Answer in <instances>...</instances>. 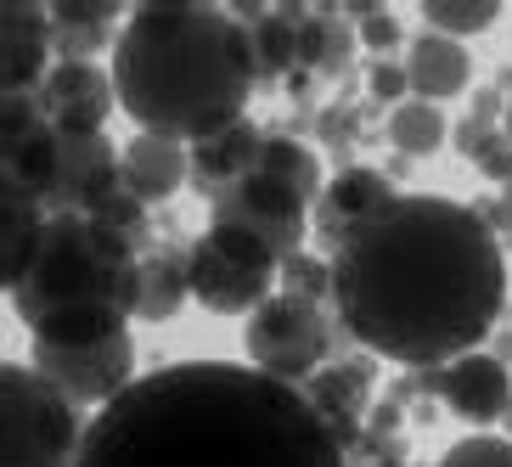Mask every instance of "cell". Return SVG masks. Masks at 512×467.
<instances>
[{
    "instance_id": "cell-1",
    "label": "cell",
    "mask_w": 512,
    "mask_h": 467,
    "mask_svg": "<svg viewBox=\"0 0 512 467\" xmlns=\"http://www.w3.org/2000/svg\"><path fill=\"white\" fill-rule=\"evenodd\" d=\"M344 338L406 372L451 366L507 316V254L473 203L400 192L332 259Z\"/></svg>"
},
{
    "instance_id": "cell-2",
    "label": "cell",
    "mask_w": 512,
    "mask_h": 467,
    "mask_svg": "<svg viewBox=\"0 0 512 467\" xmlns=\"http://www.w3.org/2000/svg\"><path fill=\"white\" fill-rule=\"evenodd\" d=\"M79 467H355L310 394L248 361L147 372L85 428Z\"/></svg>"
},
{
    "instance_id": "cell-3",
    "label": "cell",
    "mask_w": 512,
    "mask_h": 467,
    "mask_svg": "<svg viewBox=\"0 0 512 467\" xmlns=\"http://www.w3.org/2000/svg\"><path fill=\"white\" fill-rule=\"evenodd\" d=\"M113 85L141 136L197 147L248 119L254 40L231 6H136L113 46Z\"/></svg>"
},
{
    "instance_id": "cell-4",
    "label": "cell",
    "mask_w": 512,
    "mask_h": 467,
    "mask_svg": "<svg viewBox=\"0 0 512 467\" xmlns=\"http://www.w3.org/2000/svg\"><path fill=\"white\" fill-rule=\"evenodd\" d=\"M141 254L102 231L91 214H51L29 276L6 293L29 344H96L136 321Z\"/></svg>"
},
{
    "instance_id": "cell-5",
    "label": "cell",
    "mask_w": 512,
    "mask_h": 467,
    "mask_svg": "<svg viewBox=\"0 0 512 467\" xmlns=\"http://www.w3.org/2000/svg\"><path fill=\"white\" fill-rule=\"evenodd\" d=\"M85 428L74 400L29 361L0 366V467H79Z\"/></svg>"
},
{
    "instance_id": "cell-6",
    "label": "cell",
    "mask_w": 512,
    "mask_h": 467,
    "mask_svg": "<svg viewBox=\"0 0 512 467\" xmlns=\"http://www.w3.org/2000/svg\"><path fill=\"white\" fill-rule=\"evenodd\" d=\"M310 214L316 209H310L299 192H287L282 181L248 175V181H237L231 192H220L209 203V231L242 242V248H254L259 259H271L276 271H282L293 254H304Z\"/></svg>"
},
{
    "instance_id": "cell-7",
    "label": "cell",
    "mask_w": 512,
    "mask_h": 467,
    "mask_svg": "<svg viewBox=\"0 0 512 467\" xmlns=\"http://www.w3.org/2000/svg\"><path fill=\"white\" fill-rule=\"evenodd\" d=\"M242 349H248V366H259L265 377H282V383L304 389V383L332 361V316H327V304L276 293V299H265L254 316H248V327H242Z\"/></svg>"
},
{
    "instance_id": "cell-8",
    "label": "cell",
    "mask_w": 512,
    "mask_h": 467,
    "mask_svg": "<svg viewBox=\"0 0 512 467\" xmlns=\"http://www.w3.org/2000/svg\"><path fill=\"white\" fill-rule=\"evenodd\" d=\"M186 276H192V299L214 316H254L265 299L282 293V271L254 248L220 237L203 226V237L186 242Z\"/></svg>"
},
{
    "instance_id": "cell-9",
    "label": "cell",
    "mask_w": 512,
    "mask_h": 467,
    "mask_svg": "<svg viewBox=\"0 0 512 467\" xmlns=\"http://www.w3.org/2000/svg\"><path fill=\"white\" fill-rule=\"evenodd\" d=\"M29 366L46 383H57L74 406H96V411L141 383L130 332H113V338H96V344H29Z\"/></svg>"
},
{
    "instance_id": "cell-10",
    "label": "cell",
    "mask_w": 512,
    "mask_h": 467,
    "mask_svg": "<svg viewBox=\"0 0 512 467\" xmlns=\"http://www.w3.org/2000/svg\"><path fill=\"white\" fill-rule=\"evenodd\" d=\"M124 186V147L107 130H57V181H51V214H91L107 192Z\"/></svg>"
},
{
    "instance_id": "cell-11",
    "label": "cell",
    "mask_w": 512,
    "mask_h": 467,
    "mask_svg": "<svg viewBox=\"0 0 512 467\" xmlns=\"http://www.w3.org/2000/svg\"><path fill=\"white\" fill-rule=\"evenodd\" d=\"M394 181H389V169H372V164H349L338 169L327 181V192H321L316 214H310V237L327 248L332 259H338V248H344L355 231L372 220V214H383L394 203Z\"/></svg>"
},
{
    "instance_id": "cell-12",
    "label": "cell",
    "mask_w": 512,
    "mask_h": 467,
    "mask_svg": "<svg viewBox=\"0 0 512 467\" xmlns=\"http://www.w3.org/2000/svg\"><path fill=\"white\" fill-rule=\"evenodd\" d=\"M51 68H57L51 6H40V0H6L0 6V85L6 91H40Z\"/></svg>"
},
{
    "instance_id": "cell-13",
    "label": "cell",
    "mask_w": 512,
    "mask_h": 467,
    "mask_svg": "<svg viewBox=\"0 0 512 467\" xmlns=\"http://www.w3.org/2000/svg\"><path fill=\"white\" fill-rule=\"evenodd\" d=\"M439 406L451 411V417H462L467 428H490V422H507L512 411V366L501 361V355H484V349H473V355H462V361L439 366Z\"/></svg>"
},
{
    "instance_id": "cell-14",
    "label": "cell",
    "mask_w": 512,
    "mask_h": 467,
    "mask_svg": "<svg viewBox=\"0 0 512 467\" xmlns=\"http://www.w3.org/2000/svg\"><path fill=\"white\" fill-rule=\"evenodd\" d=\"M40 102L51 130H107V119L119 113V85H113V68L57 62L40 85Z\"/></svg>"
},
{
    "instance_id": "cell-15",
    "label": "cell",
    "mask_w": 512,
    "mask_h": 467,
    "mask_svg": "<svg viewBox=\"0 0 512 467\" xmlns=\"http://www.w3.org/2000/svg\"><path fill=\"white\" fill-rule=\"evenodd\" d=\"M372 361H327L310 383H304V394H310V406L327 417V428L338 434V445L349 451V462H355V451H361L366 439V417H372Z\"/></svg>"
},
{
    "instance_id": "cell-16",
    "label": "cell",
    "mask_w": 512,
    "mask_h": 467,
    "mask_svg": "<svg viewBox=\"0 0 512 467\" xmlns=\"http://www.w3.org/2000/svg\"><path fill=\"white\" fill-rule=\"evenodd\" d=\"M310 6H254V0H237L231 17H237L248 40H254V62H259V85H282V79L299 74V23Z\"/></svg>"
},
{
    "instance_id": "cell-17",
    "label": "cell",
    "mask_w": 512,
    "mask_h": 467,
    "mask_svg": "<svg viewBox=\"0 0 512 467\" xmlns=\"http://www.w3.org/2000/svg\"><path fill=\"white\" fill-rule=\"evenodd\" d=\"M361 34L338 6H310L299 23V74H293V91L304 96V85H321V79H344L349 62H355Z\"/></svg>"
},
{
    "instance_id": "cell-18",
    "label": "cell",
    "mask_w": 512,
    "mask_h": 467,
    "mask_svg": "<svg viewBox=\"0 0 512 467\" xmlns=\"http://www.w3.org/2000/svg\"><path fill=\"white\" fill-rule=\"evenodd\" d=\"M259 147H265V130H259L254 119L226 124L220 136L197 141L192 147V192L214 203L220 192H231L237 181H248V175L259 169Z\"/></svg>"
},
{
    "instance_id": "cell-19",
    "label": "cell",
    "mask_w": 512,
    "mask_h": 467,
    "mask_svg": "<svg viewBox=\"0 0 512 467\" xmlns=\"http://www.w3.org/2000/svg\"><path fill=\"white\" fill-rule=\"evenodd\" d=\"M192 186V147L169 136H130L124 141V192H136L141 203H169V197Z\"/></svg>"
},
{
    "instance_id": "cell-20",
    "label": "cell",
    "mask_w": 512,
    "mask_h": 467,
    "mask_svg": "<svg viewBox=\"0 0 512 467\" xmlns=\"http://www.w3.org/2000/svg\"><path fill=\"white\" fill-rule=\"evenodd\" d=\"M119 0H51V29H57V62H91L96 51L119 46L124 29Z\"/></svg>"
},
{
    "instance_id": "cell-21",
    "label": "cell",
    "mask_w": 512,
    "mask_h": 467,
    "mask_svg": "<svg viewBox=\"0 0 512 467\" xmlns=\"http://www.w3.org/2000/svg\"><path fill=\"white\" fill-rule=\"evenodd\" d=\"M406 74H411V96L439 107V102H451V96H467L473 57H467L462 40H445V34L422 29L406 46Z\"/></svg>"
},
{
    "instance_id": "cell-22",
    "label": "cell",
    "mask_w": 512,
    "mask_h": 467,
    "mask_svg": "<svg viewBox=\"0 0 512 467\" xmlns=\"http://www.w3.org/2000/svg\"><path fill=\"white\" fill-rule=\"evenodd\" d=\"M46 226H51V209L40 197L0 186V282H6V293L29 276L40 242H46Z\"/></svg>"
},
{
    "instance_id": "cell-23",
    "label": "cell",
    "mask_w": 512,
    "mask_h": 467,
    "mask_svg": "<svg viewBox=\"0 0 512 467\" xmlns=\"http://www.w3.org/2000/svg\"><path fill=\"white\" fill-rule=\"evenodd\" d=\"M192 299V276H186V248H152L141 254V282H136V321H175Z\"/></svg>"
},
{
    "instance_id": "cell-24",
    "label": "cell",
    "mask_w": 512,
    "mask_h": 467,
    "mask_svg": "<svg viewBox=\"0 0 512 467\" xmlns=\"http://www.w3.org/2000/svg\"><path fill=\"white\" fill-rule=\"evenodd\" d=\"M254 175L282 181L287 192H299L310 209H316L321 192H327V175H321L316 147H304V141L287 136V130H265V147H259V169H254Z\"/></svg>"
},
{
    "instance_id": "cell-25",
    "label": "cell",
    "mask_w": 512,
    "mask_h": 467,
    "mask_svg": "<svg viewBox=\"0 0 512 467\" xmlns=\"http://www.w3.org/2000/svg\"><path fill=\"white\" fill-rule=\"evenodd\" d=\"M445 141H451V124H445V113L434 102H417L411 96V102L389 107V147L400 158H434Z\"/></svg>"
},
{
    "instance_id": "cell-26",
    "label": "cell",
    "mask_w": 512,
    "mask_h": 467,
    "mask_svg": "<svg viewBox=\"0 0 512 467\" xmlns=\"http://www.w3.org/2000/svg\"><path fill=\"white\" fill-rule=\"evenodd\" d=\"M501 23L496 0H422V29L445 34V40H467V34H484Z\"/></svg>"
},
{
    "instance_id": "cell-27",
    "label": "cell",
    "mask_w": 512,
    "mask_h": 467,
    "mask_svg": "<svg viewBox=\"0 0 512 467\" xmlns=\"http://www.w3.org/2000/svg\"><path fill=\"white\" fill-rule=\"evenodd\" d=\"M91 220L102 231H113V237L124 242V248H136V254H152V226H147V203H141L136 192H107L102 203L91 209Z\"/></svg>"
},
{
    "instance_id": "cell-28",
    "label": "cell",
    "mask_w": 512,
    "mask_h": 467,
    "mask_svg": "<svg viewBox=\"0 0 512 467\" xmlns=\"http://www.w3.org/2000/svg\"><path fill=\"white\" fill-rule=\"evenodd\" d=\"M51 119H46V102H40V91H6L0 96V152L23 147V141L46 136Z\"/></svg>"
},
{
    "instance_id": "cell-29",
    "label": "cell",
    "mask_w": 512,
    "mask_h": 467,
    "mask_svg": "<svg viewBox=\"0 0 512 467\" xmlns=\"http://www.w3.org/2000/svg\"><path fill=\"white\" fill-rule=\"evenodd\" d=\"M282 293H293V299H310V304H332V293H338V271H332V254H293L282 265Z\"/></svg>"
},
{
    "instance_id": "cell-30",
    "label": "cell",
    "mask_w": 512,
    "mask_h": 467,
    "mask_svg": "<svg viewBox=\"0 0 512 467\" xmlns=\"http://www.w3.org/2000/svg\"><path fill=\"white\" fill-rule=\"evenodd\" d=\"M344 17L355 23V34H361V46L372 51V62H383V57H394L400 51V17L389 12V6H372V0H361V6H344Z\"/></svg>"
},
{
    "instance_id": "cell-31",
    "label": "cell",
    "mask_w": 512,
    "mask_h": 467,
    "mask_svg": "<svg viewBox=\"0 0 512 467\" xmlns=\"http://www.w3.org/2000/svg\"><path fill=\"white\" fill-rule=\"evenodd\" d=\"M434 467H512V439L507 434H462L445 445Z\"/></svg>"
},
{
    "instance_id": "cell-32",
    "label": "cell",
    "mask_w": 512,
    "mask_h": 467,
    "mask_svg": "<svg viewBox=\"0 0 512 467\" xmlns=\"http://www.w3.org/2000/svg\"><path fill=\"white\" fill-rule=\"evenodd\" d=\"M366 91H372V102H411V74H406V57H383L366 68Z\"/></svg>"
},
{
    "instance_id": "cell-33",
    "label": "cell",
    "mask_w": 512,
    "mask_h": 467,
    "mask_svg": "<svg viewBox=\"0 0 512 467\" xmlns=\"http://www.w3.org/2000/svg\"><path fill=\"white\" fill-rule=\"evenodd\" d=\"M496 136H501V124H484V119H462V124H456V130H451V147L462 152L467 164H479V152L490 147V141H496Z\"/></svg>"
},
{
    "instance_id": "cell-34",
    "label": "cell",
    "mask_w": 512,
    "mask_h": 467,
    "mask_svg": "<svg viewBox=\"0 0 512 467\" xmlns=\"http://www.w3.org/2000/svg\"><path fill=\"white\" fill-rule=\"evenodd\" d=\"M473 169H479L484 181H496V186L512 181V136H507V130H501V136L479 152V164H473Z\"/></svg>"
},
{
    "instance_id": "cell-35",
    "label": "cell",
    "mask_w": 512,
    "mask_h": 467,
    "mask_svg": "<svg viewBox=\"0 0 512 467\" xmlns=\"http://www.w3.org/2000/svg\"><path fill=\"white\" fill-rule=\"evenodd\" d=\"M473 209H479L484 220H490V231H496V237H501V231H512V181L501 186L496 203H473Z\"/></svg>"
},
{
    "instance_id": "cell-36",
    "label": "cell",
    "mask_w": 512,
    "mask_h": 467,
    "mask_svg": "<svg viewBox=\"0 0 512 467\" xmlns=\"http://www.w3.org/2000/svg\"><path fill=\"white\" fill-rule=\"evenodd\" d=\"M361 467H411L406 456H400V462H361Z\"/></svg>"
},
{
    "instance_id": "cell-37",
    "label": "cell",
    "mask_w": 512,
    "mask_h": 467,
    "mask_svg": "<svg viewBox=\"0 0 512 467\" xmlns=\"http://www.w3.org/2000/svg\"><path fill=\"white\" fill-rule=\"evenodd\" d=\"M501 130H507V136H512V96H507V119H501Z\"/></svg>"
}]
</instances>
